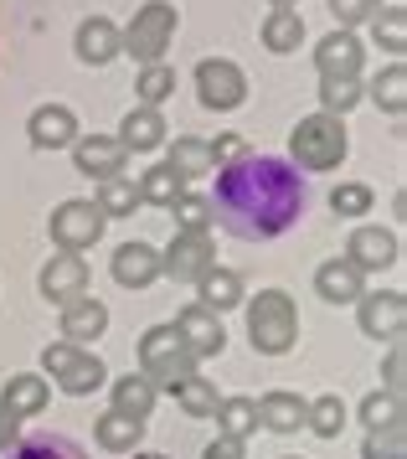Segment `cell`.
<instances>
[{
  "label": "cell",
  "mask_w": 407,
  "mask_h": 459,
  "mask_svg": "<svg viewBox=\"0 0 407 459\" xmlns=\"http://www.w3.org/2000/svg\"><path fill=\"white\" fill-rule=\"evenodd\" d=\"M212 222H222L243 243H268L284 238L309 207V181L289 166L284 155H243L238 166L217 170Z\"/></svg>",
  "instance_id": "1"
},
{
  "label": "cell",
  "mask_w": 407,
  "mask_h": 459,
  "mask_svg": "<svg viewBox=\"0 0 407 459\" xmlns=\"http://www.w3.org/2000/svg\"><path fill=\"white\" fill-rule=\"evenodd\" d=\"M247 341L258 356H284L299 341V310L284 290H264L258 299H247Z\"/></svg>",
  "instance_id": "2"
},
{
  "label": "cell",
  "mask_w": 407,
  "mask_h": 459,
  "mask_svg": "<svg viewBox=\"0 0 407 459\" xmlns=\"http://www.w3.org/2000/svg\"><path fill=\"white\" fill-rule=\"evenodd\" d=\"M346 119H335V114H309L289 129V155L299 170H335L346 160Z\"/></svg>",
  "instance_id": "3"
},
{
  "label": "cell",
  "mask_w": 407,
  "mask_h": 459,
  "mask_svg": "<svg viewBox=\"0 0 407 459\" xmlns=\"http://www.w3.org/2000/svg\"><path fill=\"white\" fill-rule=\"evenodd\" d=\"M176 26H181L176 5H170V0H150V5L134 11V22L119 31V52H129L140 67L165 63V52H170V42H176Z\"/></svg>",
  "instance_id": "4"
},
{
  "label": "cell",
  "mask_w": 407,
  "mask_h": 459,
  "mask_svg": "<svg viewBox=\"0 0 407 459\" xmlns=\"http://www.w3.org/2000/svg\"><path fill=\"white\" fill-rule=\"evenodd\" d=\"M140 377L150 387H176L181 377H196V356L186 351L176 325H150L140 335Z\"/></svg>",
  "instance_id": "5"
},
{
  "label": "cell",
  "mask_w": 407,
  "mask_h": 459,
  "mask_svg": "<svg viewBox=\"0 0 407 459\" xmlns=\"http://www.w3.org/2000/svg\"><path fill=\"white\" fill-rule=\"evenodd\" d=\"M41 372L57 377V387L67 397H88L103 387V361L93 351H82V346H67V341H57V346H47L41 351Z\"/></svg>",
  "instance_id": "6"
},
{
  "label": "cell",
  "mask_w": 407,
  "mask_h": 459,
  "mask_svg": "<svg viewBox=\"0 0 407 459\" xmlns=\"http://www.w3.org/2000/svg\"><path fill=\"white\" fill-rule=\"evenodd\" d=\"M196 99L212 114H232L247 104V73L232 57H202L196 63Z\"/></svg>",
  "instance_id": "7"
},
{
  "label": "cell",
  "mask_w": 407,
  "mask_h": 459,
  "mask_svg": "<svg viewBox=\"0 0 407 459\" xmlns=\"http://www.w3.org/2000/svg\"><path fill=\"white\" fill-rule=\"evenodd\" d=\"M103 228H108V217H103L93 202H82V196H73V202H62L57 212H52V222H47V232H52V243H57L62 253H82L93 248L103 238Z\"/></svg>",
  "instance_id": "8"
},
{
  "label": "cell",
  "mask_w": 407,
  "mask_h": 459,
  "mask_svg": "<svg viewBox=\"0 0 407 459\" xmlns=\"http://www.w3.org/2000/svg\"><path fill=\"white\" fill-rule=\"evenodd\" d=\"M212 269H217L212 232H176V238H170V248L160 253V273H170L176 284H202Z\"/></svg>",
  "instance_id": "9"
},
{
  "label": "cell",
  "mask_w": 407,
  "mask_h": 459,
  "mask_svg": "<svg viewBox=\"0 0 407 459\" xmlns=\"http://www.w3.org/2000/svg\"><path fill=\"white\" fill-rule=\"evenodd\" d=\"M176 335L186 341V351L206 361V356H222L227 351V331H222V315H212L206 305H186L176 315Z\"/></svg>",
  "instance_id": "10"
},
{
  "label": "cell",
  "mask_w": 407,
  "mask_h": 459,
  "mask_svg": "<svg viewBox=\"0 0 407 459\" xmlns=\"http://www.w3.org/2000/svg\"><path fill=\"white\" fill-rule=\"evenodd\" d=\"M361 310H356V320H361V331L377 335V341H397L407 325V299L403 290H382V294H361L356 299Z\"/></svg>",
  "instance_id": "11"
},
{
  "label": "cell",
  "mask_w": 407,
  "mask_h": 459,
  "mask_svg": "<svg viewBox=\"0 0 407 459\" xmlns=\"http://www.w3.org/2000/svg\"><path fill=\"white\" fill-rule=\"evenodd\" d=\"M37 284H41V294H47L52 305L82 299V294H88V264H82V253H52Z\"/></svg>",
  "instance_id": "12"
},
{
  "label": "cell",
  "mask_w": 407,
  "mask_h": 459,
  "mask_svg": "<svg viewBox=\"0 0 407 459\" xmlns=\"http://www.w3.org/2000/svg\"><path fill=\"white\" fill-rule=\"evenodd\" d=\"M26 134H31L37 150H73L82 129H78V114H73L67 104H41V108H31Z\"/></svg>",
  "instance_id": "13"
},
{
  "label": "cell",
  "mask_w": 407,
  "mask_h": 459,
  "mask_svg": "<svg viewBox=\"0 0 407 459\" xmlns=\"http://www.w3.org/2000/svg\"><path fill=\"white\" fill-rule=\"evenodd\" d=\"M124 155H129V150L119 145V134H78L73 166H78V176H88V181H108V176L124 170Z\"/></svg>",
  "instance_id": "14"
},
{
  "label": "cell",
  "mask_w": 407,
  "mask_h": 459,
  "mask_svg": "<svg viewBox=\"0 0 407 459\" xmlns=\"http://www.w3.org/2000/svg\"><path fill=\"white\" fill-rule=\"evenodd\" d=\"M346 258L361 273H382L403 258V243H397V232H387V228H356L351 243H346Z\"/></svg>",
  "instance_id": "15"
},
{
  "label": "cell",
  "mask_w": 407,
  "mask_h": 459,
  "mask_svg": "<svg viewBox=\"0 0 407 459\" xmlns=\"http://www.w3.org/2000/svg\"><path fill=\"white\" fill-rule=\"evenodd\" d=\"M361 63H367V47H361L356 31H330V37H320V47H315L320 78H361Z\"/></svg>",
  "instance_id": "16"
},
{
  "label": "cell",
  "mask_w": 407,
  "mask_h": 459,
  "mask_svg": "<svg viewBox=\"0 0 407 459\" xmlns=\"http://www.w3.org/2000/svg\"><path fill=\"white\" fill-rule=\"evenodd\" d=\"M315 294H320V299H330V305H356V299L367 294V273H361L346 253H341V258H330V264H320V269H315Z\"/></svg>",
  "instance_id": "17"
},
{
  "label": "cell",
  "mask_w": 407,
  "mask_h": 459,
  "mask_svg": "<svg viewBox=\"0 0 407 459\" xmlns=\"http://www.w3.org/2000/svg\"><path fill=\"white\" fill-rule=\"evenodd\" d=\"M108 269H114V279H119L124 290H150L160 279V253L150 248V243H119Z\"/></svg>",
  "instance_id": "18"
},
{
  "label": "cell",
  "mask_w": 407,
  "mask_h": 459,
  "mask_svg": "<svg viewBox=\"0 0 407 459\" xmlns=\"http://www.w3.org/2000/svg\"><path fill=\"white\" fill-rule=\"evenodd\" d=\"M73 47H78V63H88V67H108L114 57H119V26L108 22V16H88V22L78 26Z\"/></svg>",
  "instance_id": "19"
},
{
  "label": "cell",
  "mask_w": 407,
  "mask_h": 459,
  "mask_svg": "<svg viewBox=\"0 0 407 459\" xmlns=\"http://www.w3.org/2000/svg\"><path fill=\"white\" fill-rule=\"evenodd\" d=\"M103 331H108V305H99L93 294L62 305V335H67V346H88V341H99Z\"/></svg>",
  "instance_id": "20"
},
{
  "label": "cell",
  "mask_w": 407,
  "mask_h": 459,
  "mask_svg": "<svg viewBox=\"0 0 407 459\" xmlns=\"http://www.w3.org/2000/svg\"><path fill=\"white\" fill-rule=\"evenodd\" d=\"M119 145L124 150H134V155H150V150H160L165 145V114L160 108H129L124 114V125H119Z\"/></svg>",
  "instance_id": "21"
},
{
  "label": "cell",
  "mask_w": 407,
  "mask_h": 459,
  "mask_svg": "<svg viewBox=\"0 0 407 459\" xmlns=\"http://www.w3.org/2000/svg\"><path fill=\"white\" fill-rule=\"evenodd\" d=\"M305 413H309V403L299 393H284V387L258 397V423L273 429V434H294V429H305Z\"/></svg>",
  "instance_id": "22"
},
{
  "label": "cell",
  "mask_w": 407,
  "mask_h": 459,
  "mask_svg": "<svg viewBox=\"0 0 407 459\" xmlns=\"http://www.w3.org/2000/svg\"><path fill=\"white\" fill-rule=\"evenodd\" d=\"M41 408H47V377L21 372V377L5 382V393H0V413H11L21 423V418H37Z\"/></svg>",
  "instance_id": "23"
},
{
  "label": "cell",
  "mask_w": 407,
  "mask_h": 459,
  "mask_svg": "<svg viewBox=\"0 0 407 459\" xmlns=\"http://www.w3.org/2000/svg\"><path fill=\"white\" fill-rule=\"evenodd\" d=\"M367 99H371L377 108H382V114H392V119H403V114H407V67H403V57H397L392 67H382V73L371 78Z\"/></svg>",
  "instance_id": "24"
},
{
  "label": "cell",
  "mask_w": 407,
  "mask_h": 459,
  "mask_svg": "<svg viewBox=\"0 0 407 459\" xmlns=\"http://www.w3.org/2000/svg\"><path fill=\"white\" fill-rule=\"evenodd\" d=\"M93 438H99L108 455H129V449L144 438V418H124V413H114V408H108V413L93 423Z\"/></svg>",
  "instance_id": "25"
},
{
  "label": "cell",
  "mask_w": 407,
  "mask_h": 459,
  "mask_svg": "<svg viewBox=\"0 0 407 459\" xmlns=\"http://www.w3.org/2000/svg\"><path fill=\"white\" fill-rule=\"evenodd\" d=\"M299 42H305V16H299V11H268L264 16V47L268 52L289 57V52H299Z\"/></svg>",
  "instance_id": "26"
},
{
  "label": "cell",
  "mask_w": 407,
  "mask_h": 459,
  "mask_svg": "<svg viewBox=\"0 0 407 459\" xmlns=\"http://www.w3.org/2000/svg\"><path fill=\"white\" fill-rule=\"evenodd\" d=\"M165 166L176 170L181 181H196V176H212V150H206V140H196V134H181L176 145H170V155H165Z\"/></svg>",
  "instance_id": "27"
},
{
  "label": "cell",
  "mask_w": 407,
  "mask_h": 459,
  "mask_svg": "<svg viewBox=\"0 0 407 459\" xmlns=\"http://www.w3.org/2000/svg\"><path fill=\"white\" fill-rule=\"evenodd\" d=\"M196 290H202V299H196V305H206L212 315L232 310V305H243V279H238L232 269H212L202 284H196Z\"/></svg>",
  "instance_id": "28"
},
{
  "label": "cell",
  "mask_w": 407,
  "mask_h": 459,
  "mask_svg": "<svg viewBox=\"0 0 407 459\" xmlns=\"http://www.w3.org/2000/svg\"><path fill=\"white\" fill-rule=\"evenodd\" d=\"M217 429H222V438L243 444V438L258 429V403H253V397H222V403H217Z\"/></svg>",
  "instance_id": "29"
},
{
  "label": "cell",
  "mask_w": 407,
  "mask_h": 459,
  "mask_svg": "<svg viewBox=\"0 0 407 459\" xmlns=\"http://www.w3.org/2000/svg\"><path fill=\"white\" fill-rule=\"evenodd\" d=\"M170 397L186 408V418H217V387H212V377H181L176 387H170Z\"/></svg>",
  "instance_id": "30"
},
{
  "label": "cell",
  "mask_w": 407,
  "mask_h": 459,
  "mask_svg": "<svg viewBox=\"0 0 407 459\" xmlns=\"http://www.w3.org/2000/svg\"><path fill=\"white\" fill-rule=\"evenodd\" d=\"M134 191H140V202H150V207H170V202L186 191V181L160 160V166H150L140 181H134Z\"/></svg>",
  "instance_id": "31"
},
{
  "label": "cell",
  "mask_w": 407,
  "mask_h": 459,
  "mask_svg": "<svg viewBox=\"0 0 407 459\" xmlns=\"http://www.w3.org/2000/svg\"><path fill=\"white\" fill-rule=\"evenodd\" d=\"M367 99V88L361 78H320V114H335V119H346L351 108Z\"/></svg>",
  "instance_id": "32"
},
{
  "label": "cell",
  "mask_w": 407,
  "mask_h": 459,
  "mask_svg": "<svg viewBox=\"0 0 407 459\" xmlns=\"http://www.w3.org/2000/svg\"><path fill=\"white\" fill-rule=\"evenodd\" d=\"M93 207H99L103 217H134L140 191H134L129 176H108V181H99V202H93Z\"/></svg>",
  "instance_id": "33"
},
{
  "label": "cell",
  "mask_w": 407,
  "mask_h": 459,
  "mask_svg": "<svg viewBox=\"0 0 407 459\" xmlns=\"http://www.w3.org/2000/svg\"><path fill=\"white\" fill-rule=\"evenodd\" d=\"M150 408H155V387H150L144 377H119V382H114V413L150 418Z\"/></svg>",
  "instance_id": "34"
},
{
  "label": "cell",
  "mask_w": 407,
  "mask_h": 459,
  "mask_svg": "<svg viewBox=\"0 0 407 459\" xmlns=\"http://www.w3.org/2000/svg\"><path fill=\"white\" fill-rule=\"evenodd\" d=\"M11 459H88L82 444H73L67 434H31L26 444H16Z\"/></svg>",
  "instance_id": "35"
},
{
  "label": "cell",
  "mask_w": 407,
  "mask_h": 459,
  "mask_svg": "<svg viewBox=\"0 0 407 459\" xmlns=\"http://www.w3.org/2000/svg\"><path fill=\"white\" fill-rule=\"evenodd\" d=\"M305 429H315L320 438H341V429H346V403H341V393L315 397L309 413H305Z\"/></svg>",
  "instance_id": "36"
},
{
  "label": "cell",
  "mask_w": 407,
  "mask_h": 459,
  "mask_svg": "<svg viewBox=\"0 0 407 459\" xmlns=\"http://www.w3.org/2000/svg\"><path fill=\"white\" fill-rule=\"evenodd\" d=\"M371 37H377V47H387L392 57H403L407 52V11L403 5H382L377 22H371Z\"/></svg>",
  "instance_id": "37"
},
{
  "label": "cell",
  "mask_w": 407,
  "mask_h": 459,
  "mask_svg": "<svg viewBox=\"0 0 407 459\" xmlns=\"http://www.w3.org/2000/svg\"><path fill=\"white\" fill-rule=\"evenodd\" d=\"M134 93H140V108H160L170 93H176V67H140V83H134Z\"/></svg>",
  "instance_id": "38"
},
{
  "label": "cell",
  "mask_w": 407,
  "mask_h": 459,
  "mask_svg": "<svg viewBox=\"0 0 407 459\" xmlns=\"http://www.w3.org/2000/svg\"><path fill=\"white\" fill-rule=\"evenodd\" d=\"M361 459H407V423H387V429H367Z\"/></svg>",
  "instance_id": "39"
},
{
  "label": "cell",
  "mask_w": 407,
  "mask_h": 459,
  "mask_svg": "<svg viewBox=\"0 0 407 459\" xmlns=\"http://www.w3.org/2000/svg\"><path fill=\"white\" fill-rule=\"evenodd\" d=\"M170 212H176V232H206L212 228V202L196 196V191H181V196L170 202Z\"/></svg>",
  "instance_id": "40"
},
{
  "label": "cell",
  "mask_w": 407,
  "mask_h": 459,
  "mask_svg": "<svg viewBox=\"0 0 407 459\" xmlns=\"http://www.w3.org/2000/svg\"><path fill=\"white\" fill-rule=\"evenodd\" d=\"M330 207L341 212V217H367L377 207V191L361 186V181H341V186L330 191Z\"/></svg>",
  "instance_id": "41"
},
{
  "label": "cell",
  "mask_w": 407,
  "mask_h": 459,
  "mask_svg": "<svg viewBox=\"0 0 407 459\" xmlns=\"http://www.w3.org/2000/svg\"><path fill=\"white\" fill-rule=\"evenodd\" d=\"M361 423H367V429H387V423H403V397H392V393H367V397H361Z\"/></svg>",
  "instance_id": "42"
},
{
  "label": "cell",
  "mask_w": 407,
  "mask_h": 459,
  "mask_svg": "<svg viewBox=\"0 0 407 459\" xmlns=\"http://www.w3.org/2000/svg\"><path fill=\"white\" fill-rule=\"evenodd\" d=\"M387 0H330V16L341 22V31H356V26H371L377 22V11H382Z\"/></svg>",
  "instance_id": "43"
},
{
  "label": "cell",
  "mask_w": 407,
  "mask_h": 459,
  "mask_svg": "<svg viewBox=\"0 0 407 459\" xmlns=\"http://www.w3.org/2000/svg\"><path fill=\"white\" fill-rule=\"evenodd\" d=\"M206 150H212V166H217V170H222V166H238L243 155H253L243 134H217V140H206Z\"/></svg>",
  "instance_id": "44"
},
{
  "label": "cell",
  "mask_w": 407,
  "mask_h": 459,
  "mask_svg": "<svg viewBox=\"0 0 407 459\" xmlns=\"http://www.w3.org/2000/svg\"><path fill=\"white\" fill-rule=\"evenodd\" d=\"M387 393L403 397V346H392V356H387Z\"/></svg>",
  "instance_id": "45"
},
{
  "label": "cell",
  "mask_w": 407,
  "mask_h": 459,
  "mask_svg": "<svg viewBox=\"0 0 407 459\" xmlns=\"http://www.w3.org/2000/svg\"><path fill=\"white\" fill-rule=\"evenodd\" d=\"M202 459H243V444H232V438L217 434V444H206Z\"/></svg>",
  "instance_id": "46"
},
{
  "label": "cell",
  "mask_w": 407,
  "mask_h": 459,
  "mask_svg": "<svg viewBox=\"0 0 407 459\" xmlns=\"http://www.w3.org/2000/svg\"><path fill=\"white\" fill-rule=\"evenodd\" d=\"M11 438H16V418L0 413V449H11Z\"/></svg>",
  "instance_id": "47"
},
{
  "label": "cell",
  "mask_w": 407,
  "mask_h": 459,
  "mask_svg": "<svg viewBox=\"0 0 407 459\" xmlns=\"http://www.w3.org/2000/svg\"><path fill=\"white\" fill-rule=\"evenodd\" d=\"M268 5H273V11H294V5H299V0H268Z\"/></svg>",
  "instance_id": "48"
},
{
  "label": "cell",
  "mask_w": 407,
  "mask_h": 459,
  "mask_svg": "<svg viewBox=\"0 0 407 459\" xmlns=\"http://www.w3.org/2000/svg\"><path fill=\"white\" fill-rule=\"evenodd\" d=\"M284 459H299V455H284Z\"/></svg>",
  "instance_id": "49"
}]
</instances>
